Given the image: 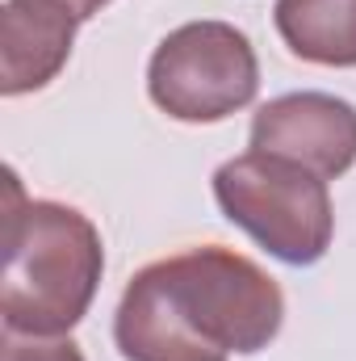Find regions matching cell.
Here are the masks:
<instances>
[{
  "label": "cell",
  "mask_w": 356,
  "mask_h": 361,
  "mask_svg": "<svg viewBox=\"0 0 356 361\" xmlns=\"http://www.w3.org/2000/svg\"><path fill=\"white\" fill-rule=\"evenodd\" d=\"M281 319V286L256 261L210 244L134 273L113 336L126 361H227L260 353Z\"/></svg>",
  "instance_id": "6da1fadb"
},
{
  "label": "cell",
  "mask_w": 356,
  "mask_h": 361,
  "mask_svg": "<svg viewBox=\"0 0 356 361\" xmlns=\"http://www.w3.org/2000/svg\"><path fill=\"white\" fill-rule=\"evenodd\" d=\"M4 206V286L0 315L17 336H63L92 307L105 248L101 231L63 202H25L13 173Z\"/></svg>",
  "instance_id": "7a4b0ae2"
},
{
  "label": "cell",
  "mask_w": 356,
  "mask_h": 361,
  "mask_svg": "<svg viewBox=\"0 0 356 361\" xmlns=\"http://www.w3.org/2000/svg\"><path fill=\"white\" fill-rule=\"evenodd\" d=\"M222 214L285 265H314L331 248L336 214L327 180L293 160L248 152L214 173Z\"/></svg>",
  "instance_id": "3957f363"
},
{
  "label": "cell",
  "mask_w": 356,
  "mask_h": 361,
  "mask_svg": "<svg viewBox=\"0 0 356 361\" xmlns=\"http://www.w3.org/2000/svg\"><path fill=\"white\" fill-rule=\"evenodd\" d=\"M256 89V47L227 21H189L172 30L147 68L151 101L177 122H222L252 105Z\"/></svg>",
  "instance_id": "277c9868"
},
{
  "label": "cell",
  "mask_w": 356,
  "mask_h": 361,
  "mask_svg": "<svg viewBox=\"0 0 356 361\" xmlns=\"http://www.w3.org/2000/svg\"><path fill=\"white\" fill-rule=\"evenodd\" d=\"M252 152L293 160L323 180L356 164V105L331 92H289L256 109Z\"/></svg>",
  "instance_id": "5b68a950"
},
{
  "label": "cell",
  "mask_w": 356,
  "mask_h": 361,
  "mask_svg": "<svg viewBox=\"0 0 356 361\" xmlns=\"http://www.w3.org/2000/svg\"><path fill=\"white\" fill-rule=\"evenodd\" d=\"M76 13L59 0H4L0 13V92L46 89L76 42Z\"/></svg>",
  "instance_id": "8992f818"
},
{
  "label": "cell",
  "mask_w": 356,
  "mask_h": 361,
  "mask_svg": "<svg viewBox=\"0 0 356 361\" xmlns=\"http://www.w3.org/2000/svg\"><path fill=\"white\" fill-rule=\"evenodd\" d=\"M272 21L298 59L356 68V0H276Z\"/></svg>",
  "instance_id": "52a82bcc"
},
{
  "label": "cell",
  "mask_w": 356,
  "mask_h": 361,
  "mask_svg": "<svg viewBox=\"0 0 356 361\" xmlns=\"http://www.w3.org/2000/svg\"><path fill=\"white\" fill-rule=\"evenodd\" d=\"M0 361H84V353L72 341H46V336L17 341V332H8L0 345Z\"/></svg>",
  "instance_id": "ba28073f"
},
{
  "label": "cell",
  "mask_w": 356,
  "mask_h": 361,
  "mask_svg": "<svg viewBox=\"0 0 356 361\" xmlns=\"http://www.w3.org/2000/svg\"><path fill=\"white\" fill-rule=\"evenodd\" d=\"M59 4H68V8L76 13V21H89L92 13H101L109 0H59Z\"/></svg>",
  "instance_id": "9c48e42d"
}]
</instances>
